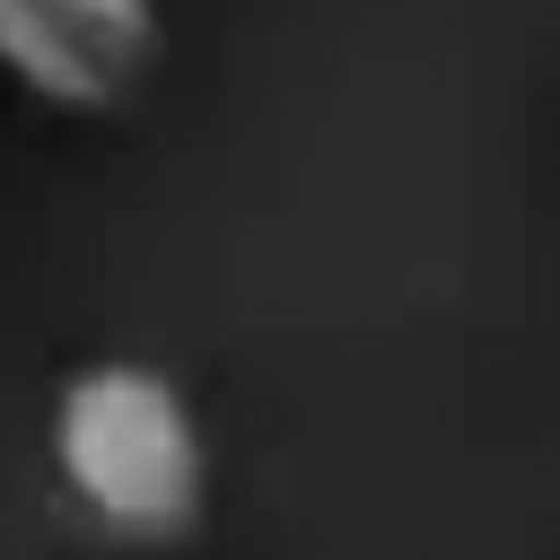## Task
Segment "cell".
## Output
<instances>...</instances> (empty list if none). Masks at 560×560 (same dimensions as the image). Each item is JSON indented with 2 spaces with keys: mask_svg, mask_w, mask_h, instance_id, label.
<instances>
[{
  "mask_svg": "<svg viewBox=\"0 0 560 560\" xmlns=\"http://www.w3.org/2000/svg\"><path fill=\"white\" fill-rule=\"evenodd\" d=\"M158 52V0H0V79L52 114H122Z\"/></svg>",
  "mask_w": 560,
  "mask_h": 560,
  "instance_id": "obj_2",
  "label": "cell"
},
{
  "mask_svg": "<svg viewBox=\"0 0 560 560\" xmlns=\"http://www.w3.org/2000/svg\"><path fill=\"white\" fill-rule=\"evenodd\" d=\"M61 490L122 542H175L210 508V446L184 385L149 359H96L52 394L44 420Z\"/></svg>",
  "mask_w": 560,
  "mask_h": 560,
  "instance_id": "obj_1",
  "label": "cell"
}]
</instances>
